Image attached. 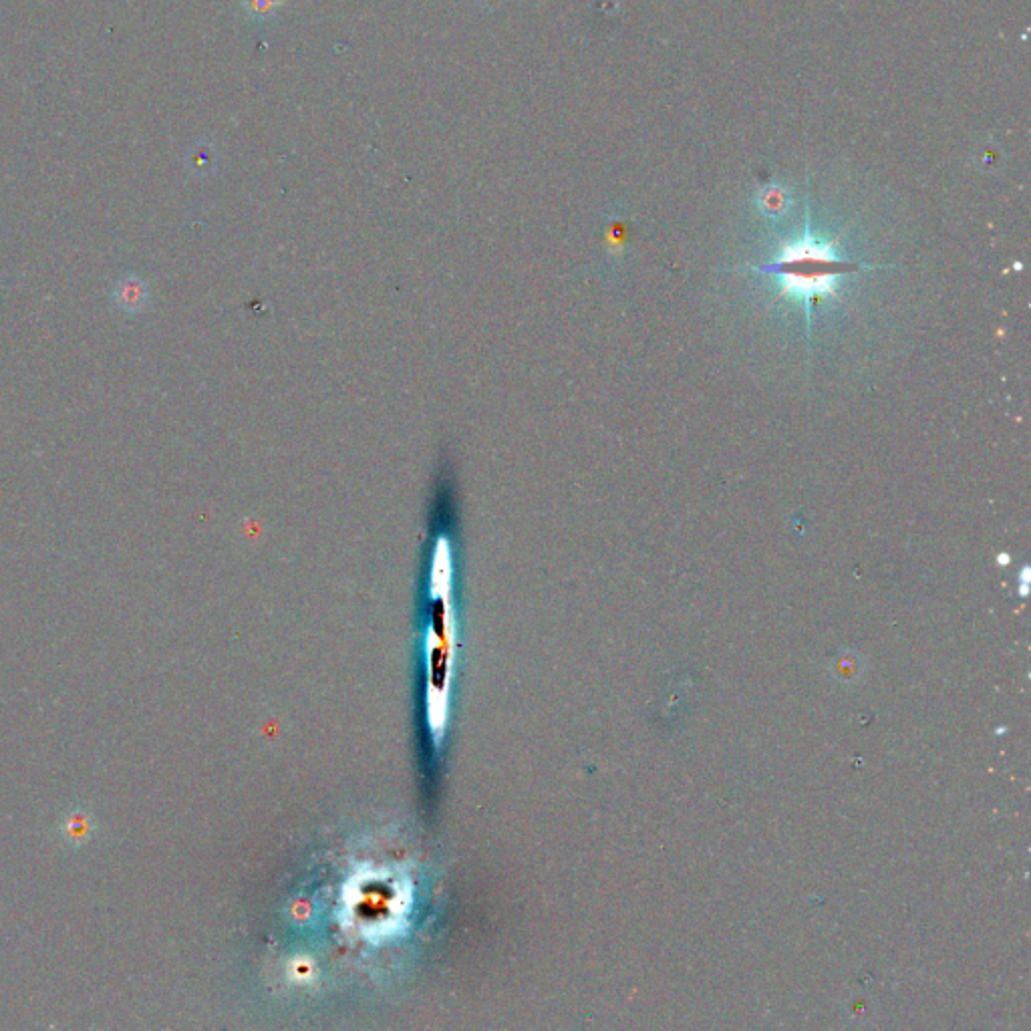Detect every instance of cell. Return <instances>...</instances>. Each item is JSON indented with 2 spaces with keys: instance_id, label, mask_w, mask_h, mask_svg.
Listing matches in <instances>:
<instances>
[{
  "instance_id": "3",
  "label": "cell",
  "mask_w": 1031,
  "mask_h": 1031,
  "mask_svg": "<svg viewBox=\"0 0 1031 1031\" xmlns=\"http://www.w3.org/2000/svg\"><path fill=\"white\" fill-rule=\"evenodd\" d=\"M242 11L252 21H266L284 7V0H240Z\"/></svg>"
},
{
  "instance_id": "2",
  "label": "cell",
  "mask_w": 1031,
  "mask_h": 1031,
  "mask_svg": "<svg viewBox=\"0 0 1031 1031\" xmlns=\"http://www.w3.org/2000/svg\"><path fill=\"white\" fill-rule=\"evenodd\" d=\"M115 305L125 313H139L147 303V288L137 276H125L113 290Z\"/></svg>"
},
{
  "instance_id": "1",
  "label": "cell",
  "mask_w": 1031,
  "mask_h": 1031,
  "mask_svg": "<svg viewBox=\"0 0 1031 1031\" xmlns=\"http://www.w3.org/2000/svg\"><path fill=\"white\" fill-rule=\"evenodd\" d=\"M852 264L842 262L832 244H820L810 238H802L782 250L778 262L766 272H778L782 276L784 297H796L800 301H814L836 294V278L852 270Z\"/></svg>"
}]
</instances>
